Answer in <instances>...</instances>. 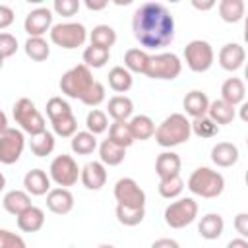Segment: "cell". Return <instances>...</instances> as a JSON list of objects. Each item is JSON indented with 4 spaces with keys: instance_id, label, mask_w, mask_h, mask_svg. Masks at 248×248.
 <instances>
[{
    "instance_id": "cell-1",
    "label": "cell",
    "mask_w": 248,
    "mask_h": 248,
    "mask_svg": "<svg viewBox=\"0 0 248 248\" xmlns=\"http://www.w3.org/2000/svg\"><path fill=\"white\" fill-rule=\"evenodd\" d=\"M136 41L145 48H161L174 39V17L159 2H143L132 17Z\"/></svg>"
},
{
    "instance_id": "cell-2",
    "label": "cell",
    "mask_w": 248,
    "mask_h": 248,
    "mask_svg": "<svg viewBox=\"0 0 248 248\" xmlns=\"http://www.w3.org/2000/svg\"><path fill=\"white\" fill-rule=\"evenodd\" d=\"M155 141L161 147H174L180 145L184 141L190 140L192 130H190V120L180 114V112H172L170 116H167L157 128H155Z\"/></svg>"
},
{
    "instance_id": "cell-3",
    "label": "cell",
    "mask_w": 248,
    "mask_h": 248,
    "mask_svg": "<svg viewBox=\"0 0 248 248\" xmlns=\"http://www.w3.org/2000/svg\"><path fill=\"white\" fill-rule=\"evenodd\" d=\"M186 186L192 194L211 200V198L221 196V192L225 190V178L219 170H213L209 167H198L190 174Z\"/></svg>"
},
{
    "instance_id": "cell-4",
    "label": "cell",
    "mask_w": 248,
    "mask_h": 248,
    "mask_svg": "<svg viewBox=\"0 0 248 248\" xmlns=\"http://www.w3.org/2000/svg\"><path fill=\"white\" fill-rule=\"evenodd\" d=\"M14 120L19 124L21 132H25L29 136H37V134L46 130L43 114L37 110L35 103L31 99H27V97H21V99L16 101V105H14Z\"/></svg>"
},
{
    "instance_id": "cell-5",
    "label": "cell",
    "mask_w": 248,
    "mask_h": 248,
    "mask_svg": "<svg viewBox=\"0 0 248 248\" xmlns=\"http://www.w3.org/2000/svg\"><path fill=\"white\" fill-rule=\"evenodd\" d=\"M93 81L95 79L91 76V70L85 64H78V66H74V68H70L68 72L62 74L60 91L70 99H81L85 95V91L91 87Z\"/></svg>"
},
{
    "instance_id": "cell-6",
    "label": "cell",
    "mask_w": 248,
    "mask_h": 248,
    "mask_svg": "<svg viewBox=\"0 0 248 248\" xmlns=\"http://www.w3.org/2000/svg\"><path fill=\"white\" fill-rule=\"evenodd\" d=\"M182 72V62L174 52H161L153 54L147 60L145 76L151 79H174Z\"/></svg>"
},
{
    "instance_id": "cell-7",
    "label": "cell",
    "mask_w": 248,
    "mask_h": 248,
    "mask_svg": "<svg viewBox=\"0 0 248 248\" xmlns=\"http://www.w3.org/2000/svg\"><path fill=\"white\" fill-rule=\"evenodd\" d=\"M50 35V41L60 46V48H78L85 43L87 39V29L81 25V23H76V21H66V23H56L50 27L48 31Z\"/></svg>"
},
{
    "instance_id": "cell-8",
    "label": "cell",
    "mask_w": 248,
    "mask_h": 248,
    "mask_svg": "<svg viewBox=\"0 0 248 248\" xmlns=\"http://www.w3.org/2000/svg\"><path fill=\"white\" fill-rule=\"evenodd\" d=\"M163 217L170 229H184L198 217V203L194 198H178L165 207Z\"/></svg>"
},
{
    "instance_id": "cell-9",
    "label": "cell",
    "mask_w": 248,
    "mask_h": 248,
    "mask_svg": "<svg viewBox=\"0 0 248 248\" xmlns=\"http://www.w3.org/2000/svg\"><path fill=\"white\" fill-rule=\"evenodd\" d=\"M184 60H186V66L192 72L203 74L213 66V60H215L213 46L207 41L194 39L184 46Z\"/></svg>"
},
{
    "instance_id": "cell-10",
    "label": "cell",
    "mask_w": 248,
    "mask_h": 248,
    "mask_svg": "<svg viewBox=\"0 0 248 248\" xmlns=\"http://www.w3.org/2000/svg\"><path fill=\"white\" fill-rule=\"evenodd\" d=\"M48 176L54 184H58L60 188H68L74 186L79 178V167L76 163V159L72 155H56L50 161L48 167Z\"/></svg>"
},
{
    "instance_id": "cell-11",
    "label": "cell",
    "mask_w": 248,
    "mask_h": 248,
    "mask_svg": "<svg viewBox=\"0 0 248 248\" xmlns=\"http://www.w3.org/2000/svg\"><path fill=\"white\" fill-rule=\"evenodd\" d=\"M25 147L23 132L17 128H8L4 134H0V163L2 165H14L19 161Z\"/></svg>"
},
{
    "instance_id": "cell-12",
    "label": "cell",
    "mask_w": 248,
    "mask_h": 248,
    "mask_svg": "<svg viewBox=\"0 0 248 248\" xmlns=\"http://www.w3.org/2000/svg\"><path fill=\"white\" fill-rule=\"evenodd\" d=\"M114 198L118 205H128V207H145V192L140 188V184L124 176L114 184Z\"/></svg>"
},
{
    "instance_id": "cell-13",
    "label": "cell",
    "mask_w": 248,
    "mask_h": 248,
    "mask_svg": "<svg viewBox=\"0 0 248 248\" xmlns=\"http://www.w3.org/2000/svg\"><path fill=\"white\" fill-rule=\"evenodd\" d=\"M52 27V10L48 8H35L25 16L23 29L29 37H43Z\"/></svg>"
},
{
    "instance_id": "cell-14",
    "label": "cell",
    "mask_w": 248,
    "mask_h": 248,
    "mask_svg": "<svg viewBox=\"0 0 248 248\" xmlns=\"http://www.w3.org/2000/svg\"><path fill=\"white\" fill-rule=\"evenodd\" d=\"M219 66L227 72H236L242 68L244 60H246V52H244V46L238 45V43H227L225 46H221L219 50Z\"/></svg>"
},
{
    "instance_id": "cell-15",
    "label": "cell",
    "mask_w": 248,
    "mask_h": 248,
    "mask_svg": "<svg viewBox=\"0 0 248 248\" xmlns=\"http://www.w3.org/2000/svg\"><path fill=\"white\" fill-rule=\"evenodd\" d=\"M79 180L87 190H101L107 182V169L101 161H89L79 169Z\"/></svg>"
},
{
    "instance_id": "cell-16",
    "label": "cell",
    "mask_w": 248,
    "mask_h": 248,
    "mask_svg": "<svg viewBox=\"0 0 248 248\" xmlns=\"http://www.w3.org/2000/svg\"><path fill=\"white\" fill-rule=\"evenodd\" d=\"M46 207L56 215H66L74 209V196L68 188H52L46 194Z\"/></svg>"
},
{
    "instance_id": "cell-17",
    "label": "cell",
    "mask_w": 248,
    "mask_h": 248,
    "mask_svg": "<svg viewBox=\"0 0 248 248\" xmlns=\"http://www.w3.org/2000/svg\"><path fill=\"white\" fill-rule=\"evenodd\" d=\"M23 186L29 196H45L50 190V176L43 169H31L23 176Z\"/></svg>"
},
{
    "instance_id": "cell-18",
    "label": "cell",
    "mask_w": 248,
    "mask_h": 248,
    "mask_svg": "<svg viewBox=\"0 0 248 248\" xmlns=\"http://www.w3.org/2000/svg\"><path fill=\"white\" fill-rule=\"evenodd\" d=\"M180 167H182L180 157H178L174 151H163V153L157 155V159H155V172H157L159 180L178 176V174H180Z\"/></svg>"
},
{
    "instance_id": "cell-19",
    "label": "cell",
    "mask_w": 248,
    "mask_h": 248,
    "mask_svg": "<svg viewBox=\"0 0 248 248\" xmlns=\"http://www.w3.org/2000/svg\"><path fill=\"white\" fill-rule=\"evenodd\" d=\"M240 153H238V147L231 141H219L217 145H213L211 149V161L221 167V169H227V167H232L236 165Z\"/></svg>"
},
{
    "instance_id": "cell-20",
    "label": "cell",
    "mask_w": 248,
    "mask_h": 248,
    "mask_svg": "<svg viewBox=\"0 0 248 248\" xmlns=\"http://www.w3.org/2000/svg\"><path fill=\"white\" fill-rule=\"evenodd\" d=\"M107 112H108V116L112 120L128 122L132 118V112H134V103L126 95H114L107 103Z\"/></svg>"
},
{
    "instance_id": "cell-21",
    "label": "cell",
    "mask_w": 248,
    "mask_h": 248,
    "mask_svg": "<svg viewBox=\"0 0 248 248\" xmlns=\"http://www.w3.org/2000/svg\"><path fill=\"white\" fill-rule=\"evenodd\" d=\"M244 97H246V87H244V81L240 78H229L223 81L221 101L229 103L231 107H236V105L244 103Z\"/></svg>"
},
{
    "instance_id": "cell-22",
    "label": "cell",
    "mask_w": 248,
    "mask_h": 248,
    "mask_svg": "<svg viewBox=\"0 0 248 248\" xmlns=\"http://www.w3.org/2000/svg\"><path fill=\"white\" fill-rule=\"evenodd\" d=\"M43 225H45V211L37 205H31L17 215V227L23 232H37L43 229Z\"/></svg>"
},
{
    "instance_id": "cell-23",
    "label": "cell",
    "mask_w": 248,
    "mask_h": 248,
    "mask_svg": "<svg viewBox=\"0 0 248 248\" xmlns=\"http://www.w3.org/2000/svg\"><path fill=\"white\" fill-rule=\"evenodd\" d=\"M182 105H184L186 114H190L192 118H200V116H205V114H207L209 99H207V95H205L203 91L194 89V91L186 93V97H184Z\"/></svg>"
},
{
    "instance_id": "cell-24",
    "label": "cell",
    "mask_w": 248,
    "mask_h": 248,
    "mask_svg": "<svg viewBox=\"0 0 248 248\" xmlns=\"http://www.w3.org/2000/svg\"><path fill=\"white\" fill-rule=\"evenodd\" d=\"M2 205H4V209L8 211V213H12V215H19V213H23L27 207H31L33 203H31V196L27 194V192H23V190H10V192H6L4 194V198H2Z\"/></svg>"
},
{
    "instance_id": "cell-25",
    "label": "cell",
    "mask_w": 248,
    "mask_h": 248,
    "mask_svg": "<svg viewBox=\"0 0 248 248\" xmlns=\"http://www.w3.org/2000/svg\"><path fill=\"white\" fill-rule=\"evenodd\" d=\"M223 229H225V221L219 213H207L202 217L200 225H198V232L202 238L205 240H215L223 234Z\"/></svg>"
},
{
    "instance_id": "cell-26",
    "label": "cell",
    "mask_w": 248,
    "mask_h": 248,
    "mask_svg": "<svg viewBox=\"0 0 248 248\" xmlns=\"http://www.w3.org/2000/svg\"><path fill=\"white\" fill-rule=\"evenodd\" d=\"M128 126H130V134H132L134 141L136 140H140V141L149 140L155 134V122L147 114H136V116H132L128 120Z\"/></svg>"
},
{
    "instance_id": "cell-27",
    "label": "cell",
    "mask_w": 248,
    "mask_h": 248,
    "mask_svg": "<svg viewBox=\"0 0 248 248\" xmlns=\"http://www.w3.org/2000/svg\"><path fill=\"white\" fill-rule=\"evenodd\" d=\"M205 116L211 118L217 126L219 124H231L234 120V116H236V108L231 107L229 103L221 101V99H215V101L209 103V108H207V114Z\"/></svg>"
},
{
    "instance_id": "cell-28",
    "label": "cell",
    "mask_w": 248,
    "mask_h": 248,
    "mask_svg": "<svg viewBox=\"0 0 248 248\" xmlns=\"http://www.w3.org/2000/svg\"><path fill=\"white\" fill-rule=\"evenodd\" d=\"M244 0H221L217 4L219 16L227 23H238L244 17Z\"/></svg>"
},
{
    "instance_id": "cell-29",
    "label": "cell",
    "mask_w": 248,
    "mask_h": 248,
    "mask_svg": "<svg viewBox=\"0 0 248 248\" xmlns=\"http://www.w3.org/2000/svg\"><path fill=\"white\" fill-rule=\"evenodd\" d=\"M124 157H126V149L124 147H120V145H116V143H112L108 140L101 141V145H99V159H101L103 165L116 167V165H120L124 161Z\"/></svg>"
},
{
    "instance_id": "cell-30",
    "label": "cell",
    "mask_w": 248,
    "mask_h": 248,
    "mask_svg": "<svg viewBox=\"0 0 248 248\" xmlns=\"http://www.w3.org/2000/svg\"><path fill=\"white\" fill-rule=\"evenodd\" d=\"M89 41L93 46H101V48H107L110 50V46L116 43V31L110 27V25H95L89 33Z\"/></svg>"
},
{
    "instance_id": "cell-31",
    "label": "cell",
    "mask_w": 248,
    "mask_h": 248,
    "mask_svg": "<svg viewBox=\"0 0 248 248\" xmlns=\"http://www.w3.org/2000/svg\"><path fill=\"white\" fill-rule=\"evenodd\" d=\"M29 147H31V153L35 157H46L54 151V134H50L48 130L37 134V136H31L29 140Z\"/></svg>"
},
{
    "instance_id": "cell-32",
    "label": "cell",
    "mask_w": 248,
    "mask_h": 248,
    "mask_svg": "<svg viewBox=\"0 0 248 248\" xmlns=\"http://www.w3.org/2000/svg\"><path fill=\"white\" fill-rule=\"evenodd\" d=\"M134 83V78L132 74L124 68V66H114L110 72H108V85L112 91L116 93H126Z\"/></svg>"
},
{
    "instance_id": "cell-33",
    "label": "cell",
    "mask_w": 248,
    "mask_h": 248,
    "mask_svg": "<svg viewBox=\"0 0 248 248\" xmlns=\"http://www.w3.org/2000/svg\"><path fill=\"white\" fill-rule=\"evenodd\" d=\"M107 140L112 141V143H116V145H120V147H124V149H128V147L134 143V138H132V134H130L128 122L114 120V122L108 126V138H107Z\"/></svg>"
},
{
    "instance_id": "cell-34",
    "label": "cell",
    "mask_w": 248,
    "mask_h": 248,
    "mask_svg": "<svg viewBox=\"0 0 248 248\" xmlns=\"http://www.w3.org/2000/svg\"><path fill=\"white\" fill-rule=\"evenodd\" d=\"M23 48H25V54L35 62H43L50 56V46L43 37H29Z\"/></svg>"
},
{
    "instance_id": "cell-35",
    "label": "cell",
    "mask_w": 248,
    "mask_h": 248,
    "mask_svg": "<svg viewBox=\"0 0 248 248\" xmlns=\"http://www.w3.org/2000/svg\"><path fill=\"white\" fill-rule=\"evenodd\" d=\"M147 60H149V54L143 50V48H128L126 54H124V68L132 74H143L145 72V66H147Z\"/></svg>"
},
{
    "instance_id": "cell-36",
    "label": "cell",
    "mask_w": 248,
    "mask_h": 248,
    "mask_svg": "<svg viewBox=\"0 0 248 248\" xmlns=\"http://www.w3.org/2000/svg\"><path fill=\"white\" fill-rule=\"evenodd\" d=\"M70 145H72V151L74 153H78V155H89V153H93L97 149V138L91 132H87V130L76 132L72 136V143Z\"/></svg>"
},
{
    "instance_id": "cell-37",
    "label": "cell",
    "mask_w": 248,
    "mask_h": 248,
    "mask_svg": "<svg viewBox=\"0 0 248 248\" xmlns=\"http://www.w3.org/2000/svg\"><path fill=\"white\" fill-rule=\"evenodd\" d=\"M145 217V207H128V205H118L116 203V219L124 227H136L143 221Z\"/></svg>"
},
{
    "instance_id": "cell-38",
    "label": "cell",
    "mask_w": 248,
    "mask_h": 248,
    "mask_svg": "<svg viewBox=\"0 0 248 248\" xmlns=\"http://www.w3.org/2000/svg\"><path fill=\"white\" fill-rule=\"evenodd\" d=\"M110 58V50L107 48H101V46H93L89 45L85 50H83V64L87 68H103Z\"/></svg>"
},
{
    "instance_id": "cell-39",
    "label": "cell",
    "mask_w": 248,
    "mask_h": 248,
    "mask_svg": "<svg viewBox=\"0 0 248 248\" xmlns=\"http://www.w3.org/2000/svg\"><path fill=\"white\" fill-rule=\"evenodd\" d=\"M50 124H52L54 134L60 136V138H72V136L78 132V118L74 116V112L64 114V116L52 120Z\"/></svg>"
},
{
    "instance_id": "cell-40",
    "label": "cell",
    "mask_w": 248,
    "mask_h": 248,
    "mask_svg": "<svg viewBox=\"0 0 248 248\" xmlns=\"http://www.w3.org/2000/svg\"><path fill=\"white\" fill-rule=\"evenodd\" d=\"M157 190H159L161 198H165V200H174V198H178V196L182 194V190H184V180L180 178V174H178V176H172V178L159 180Z\"/></svg>"
},
{
    "instance_id": "cell-41",
    "label": "cell",
    "mask_w": 248,
    "mask_h": 248,
    "mask_svg": "<svg viewBox=\"0 0 248 248\" xmlns=\"http://www.w3.org/2000/svg\"><path fill=\"white\" fill-rule=\"evenodd\" d=\"M190 130H192V134H196L200 138H213V136L219 134V126L211 118H207V116L194 118L190 122Z\"/></svg>"
},
{
    "instance_id": "cell-42",
    "label": "cell",
    "mask_w": 248,
    "mask_h": 248,
    "mask_svg": "<svg viewBox=\"0 0 248 248\" xmlns=\"http://www.w3.org/2000/svg\"><path fill=\"white\" fill-rule=\"evenodd\" d=\"M85 126H87V132H91L93 136L107 132V128H108L107 112H103V110H99V108L89 110V114H87V118H85Z\"/></svg>"
},
{
    "instance_id": "cell-43",
    "label": "cell",
    "mask_w": 248,
    "mask_h": 248,
    "mask_svg": "<svg viewBox=\"0 0 248 248\" xmlns=\"http://www.w3.org/2000/svg\"><path fill=\"white\" fill-rule=\"evenodd\" d=\"M70 112H72V107H70V103L66 99H62V97H50L46 101V116L50 118V122L56 120V118H60V116H64V114H70Z\"/></svg>"
},
{
    "instance_id": "cell-44",
    "label": "cell",
    "mask_w": 248,
    "mask_h": 248,
    "mask_svg": "<svg viewBox=\"0 0 248 248\" xmlns=\"http://www.w3.org/2000/svg\"><path fill=\"white\" fill-rule=\"evenodd\" d=\"M83 105H87V107H97V105H101L103 101H105V85L101 83V81H93L91 83V87L85 91V95L79 99Z\"/></svg>"
},
{
    "instance_id": "cell-45",
    "label": "cell",
    "mask_w": 248,
    "mask_h": 248,
    "mask_svg": "<svg viewBox=\"0 0 248 248\" xmlns=\"http://www.w3.org/2000/svg\"><path fill=\"white\" fill-rule=\"evenodd\" d=\"M79 0H54L52 4V10L58 14V16H64V17H72L78 14L79 10Z\"/></svg>"
},
{
    "instance_id": "cell-46",
    "label": "cell",
    "mask_w": 248,
    "mask_h": 248,
    "mask_svg": "<svg viewBox=\"0 0 248 248\" xmlns=\"http://www.w3.org/2000/svg\"><path fill=\"white\" fill-rule=\"evenodd\" d=\"M0 248H27V246L19 234L8 229H0Z\"/></svg>"
},
{
    "instance_id": "cell-47",
    "label": "cell",
    "mask_w": 248,
    "mask_h": 248,
    "mask_svg": "<svg viewBox=\"0 0 248 248\" xmlns=\"http://www.w3.org/2000/svg\"><path fill=\"white\" fill-rule=\"evenodd\" d=\"M17 50V39L12 33H0V54L4 58L14 56Z\"/></svg>"
},
{
    "instance_id": "cell-48",
    "label": "cell",
    "mask_w": 248,
    "mask_h": 248,
    "mask_svg": "<svg viewBox=\"0 0 248 248\" xmlns=\"http://www.w3.org/2000/svg\"><path fill=\"white\" fill-rule=\"evenodd\" d=\"M234 229L240 234V238L248 236V213H238L234 217Z\"/></svg>"
},
{
    "instance_id": "cell-49",
    "label": "cell",
    "mask_w": 248,
    "mask_h": 248,
    "mask_svg": "<svg viewBox=\"0 0 248 248\" xmlns=\"http://www.w3.org/2000/svg\"><path fill=\"white\" fill-rule=\"evenodd\" d=\"M14 23V10L6 4H0V29H6Z\"/></svg>"
},
{
    "instance_id": "cell-50",
    "label": "cell",
    "mask_w": 248,
    "mask_h": 248,
    "mask_svg": "<svg viewBox=\"0 0 248 248\" xmlns=\"http://www.w3.org/2000/svg\"><path fill=\"white\" fill-rule=\"evenodd\" d=\"M151 248H180V244L174 240V238H157Z\"/></svg>"
},
{
    "instance_id": "cell-51",
    "label": "cell",
    "mask_w": 248,
    "mask_h": 248,
    "mask_svg": "<svg viewBox=\"0 0 248 248\" xmlns=\"http://www.w3.org/2000/svg\"><path fill=\"white\" fill-rule=\"evenodd\" d=\"M227 248H248V240L246 238H232L229 244H227Z\"/></svg>"
},
{
    "instance_id": "cell-52",
    "label": "cell",
    "mask_w": 248,
    "mask_h": 248,
    "mask_svg": "<svg viewBox=\"0 0 248 248\" xmlns=\"http://www.w3.org/2000/svg\"><path fill=\"white\" fill-rule=\"evenodd\" d=\"M192 6H194L196 10H211V8L215 6V2H213V0H207V2H198V0H192Z\"/></svg>"
},
{
    "instance_id": "cell-53",
    "label": "cell",
    "mask_w": 248,
    "mask_h": 248,
    "mask_svg": "<svg viewBox=\"0 0 248 248\" xmlns=\"http://www.w3.org/2000/svg\"><path fill=\"white\" fill-rule=\"evenodd\" d=\"M85 6L89 8V10H105L107 6H108V2H93V0H85Z\"/></svg>"
},
{
    "instance_id": "cell-54",
    "label": "cell",
    "mask_w": 248,
    "mask_h": 248,
    "mask_svg": "<svg viewBox=\"0 0 248 248\" xmlns=\"http://www.w3.org/2000/svg\"><path fill=\"white\" fill-rule=\"evenodd\" d=\"M8 128H10V126H8V118H6V114L0 110V134H4Z\"/></svg>"
},
{
    "instance_id": "cell-55",
    "label": "cell",
    "mask_w": 248,
    "mask_h": 248,
    "mask_svg": "<svg viewBox=\"0 0 248 248\" xmlns=\"http://www.w3.org/2000/svg\"><path fill=\"white\" fill-rule=\"evenodd\" d=\"M246 108H248V103H240V118L246 122L248 120V114H246Z\"/></svg>"
},
{
    "instance_id": "cell-56",
    "label": "cell",
    "mask_w": 248,
    "mask_h": 248,
    "mask_svg": "<svg viewBox=\"0 0 248 248\" xmlns=\"http://www.w3.org/2000/svg\"><path fill=\"white\" fill-rule=\"evenodd\" d=\"M4 186H6V176H4L2 172H0V192L4 190Z\"/></svg>"
},
{
    "instance_id": "cell-57",
    "label": "cell",
    "mask_w": 248,
    "mask_h": 248,
    "mask_svg": "<svg viewBox=\"0 0 248 248\" xmlns=\"http://www.w3.org/2000/svg\"><path fill=\"white\" fill-rule=\"evenodd\" d=\"M97 248H114L112 244H101V246H97Z\"/></svg>"
},
{
    "instance_id": "cell-58",
    "label": "cell",
    "mask_w": 248,
    "mask_h": 248,
    "mask_svg": "<svg viewBox=\"0 0 248 248\" xmlns=\"http://www.w3.org/2000/svg\"><path fill=\"white\" fill-rule=\"evenodd\" d=\"M2 66H4V56L0 54V68H2Z\"/></svg>"
}]
</instances>
